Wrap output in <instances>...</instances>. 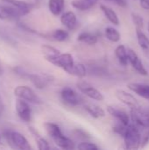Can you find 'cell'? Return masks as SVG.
<instances>
[{
	"mask_svg": "<svg viewBox=\"0 0 149 150\" xmlns=\"http://www.w3.org/2000/svg\"><path fill=\"white\" fill-rule=\"evenodd\" d=\"M44 127L47 134L59 148L62 149H74L76 148L75 142L62 134L58 125L52 122H47L44 124Z\"/></svg>",
	"mask_w": 149,
	"mask_h": 150,
	"instance_id": "cell-1",
	"label": "cell"
},
{
	"mask_svg": "<svg viewBox=\"0 0 149 150\" xmlns=\"http://www.w3.org/2000/svg\"><path fill=\"white\" fill-rule=\"evenodd\" d=\"M123 139L125 147L127 149H138L142 144V138L140 129L135 124L128 125Z\"/></svg>",
	"mask_w": 149,
	"mask_h": 150,
	"instance_id": "cell-2",
	"label": "cell"
},
{
	"mask_svg": "<svg viewBox=\"0 0 149 150\" xmlns=\"http://www.w3.org/2000/svg\"><path fill=\"white\" fill-rule=\"evenodd\" d=\"M14 71L18 75H19V76L25 77V78L29 79L32 82V83L37 89H40V90L45 89L51 82H53V77L51 76L46 75V74H32V73H27L23 69H21L19 67H16L14 69Z\"/></svg>",
	"mask_w": 149,
	"mask_h": 150,
	"instance_id": "cell-3",
	"label": "cell"
},
{
	"mask_svg": "<svg viewBox=\"0 0 149 150\" xmlns=\"http://www.w3.org/2000/svg\"><path fill=\"white\" fill-rule=\"evenodd\" d=\"M4 134L5 135V139L11 146L24 150L32 149L27 139L20 133L15 131H6Z\"/></svg>",
	"mask_w": 149,
	"mask_h": 150,
	"instance_id": "cell-4",
	"label": "cell"
},
{
	"mask_svg": "<svg viewBox=\"0 0 149 150\" xmlns=\"http://www.w3.org/2000/svg\"><path fill=\"white\" fill-rule=\"evenodd\" d=\"M47 61L49 62L50 63L54 64V66L62 69L67 73L69 72V70L72 69V67L76 63L74 59H73L72 54L69 53H64V54L61 53L60 54H58L54 57L49 58Z\"/></svg>",
	"mask_w": 149,
	"mask_h": 150,
	"instance_id": "cell-5",
	"label": "cell"
},
{
	"mask_svg": "<svg viewBox=\"0 0 149 150\" xmlns=\"http://www.w3.org/2000/svg\"><path fill=\"white\" fill-rule=\"evenodd\" d=\"M14 94L18 98L23 99V100L32 103V104L40 105L42 103L41 99L37 96V94L31 88L25 86V85L17 86L14 89Z\"/></svg>",
	"mask_w": 149,
	"mask_h": 150,
	"instance_id": "cell-6",
	"label": "cell"
},
{
	"mask_svg": "<svg viewBox=\"0 0 149 150\" xmlns=\"http://www.w3.org/2000/svg\"><path fill=\"white\" fill-rule=\"evenodd\" d=\"M76 86L78 88V90L84 94L86 97L90 98V99L96 100V101H103L104 100V95L95 87H93L90 83H89L88 82L84 81V80H79L76 83Z\"/></svg>",
	"mask_w": 149,
	"mask_h": 150,
	"instance_id": "cell-7",
	"label": "cell"
},
{
	"mask_svg": "<svg viewBox=\"0 0 149 150\" xmlns=\"http://www.w3.org/2000/svg\"><path fill=\"white\" fill-rule=\"evenodd\" d=\"M130 117L133 124L143 128H149V113L141 107L131 109Z\"/></svg>",
	"mask_w": 149,
	"mask_h": 150,
	"instance_id": "cell-8",
	"label": "cell"
},
{
	"mask_svg": "<svg viewBox=\"0 0 149 150\" xmlns=\"http://www.w3.org/2000/svg\"><path fill=\"white\" fill-rule=\"evenodd\" d=\"M61 98L64 104L68 106L75 107L80 104V97L70 87H64L61 91Z\"/></svg>",
	"mask_w": 149,
	"mask_h": 150,
	"instance_id": "cell-9",
	"label": "cell"
},
{
	"mask_svg": "<svg viewBox=\"0 0 149 150\" xmlns=\"http://www.w3.org/2000/svg\"><path fill=\"white\" fill-rule=\"evenodd\" d=\"M115 96L121 103H123L126 106L130 107L131 109L141 107V105H140L139 101L136 99V98L133 94H131L124 90H117L115 92Z\"/></svg>",
	"mask_w": 149,
	"mask_h": 150,
	"instance_id": "cell-10",
	"label": "cell"
},
{
	"mask_svg": "<svg viewBox=\"0 0 149 150\" xmlns=\"http://www.w3.org/2000/svg\"><path fill=\"white\" fill-rule=\"evenodd\" d=\"M18 116L25 122H30L32 120V110L26 101L18 98L15 104Z\"/></svg>",
	"mask_w": 149,
	"mask_h": 150,
	"instance_id": "cell-11",
	"label": "cell"
},
{
	"mask_svg": "<svg viewBox=\"0 0 149 150\" xmlns=\"http://www.w3.org/2000/svg\"><path fill=\"white\" fill-rule=\"evenodd\" d=\"M128 61L129 63L132 65V67L141 76H148V71L146 69V68L144 67L141 60L140 59L139 55L137 54V53L131 49L128 48Z\"/></svg>",
	"mask_w": 149,
	"mask_h": 150,
	"instance_id": "cell-12",
	"label": "cell"
},
{
	"mask_svg": "<svg viewBox=\"0 0 149 150\" xmlns=\"http://www.w3.org/2000/svg\"><path fill=\"white\" fill-rule=\"evenodd\" d=\"M107 112L111 116L115 118L118 122H119L125 126H128L130 124L131 117L124 110H121V109L112 106V105H109L107 107Z\"/></svg>",
	"mask_w": 149,
	"mask_h": 150,
	"instance_id": "cell-13",
	"label": "cell"
},
{
	"mask_svg": "<svg viewBox=\"0 0 149 150\" xmlns=\"http://www.w3.org/2000/svg\"><path fill=\"white\" fill-rule=\"evenodd\" d=\"M61 22L68 31L75 30L78 25L76 15L74 11H66L61 15Z\"/></svg>",
	"mask_w": 149,
	"mask_h": 150,
	"instance_id": "cell-14",
	"label": "cell"
},
{
	"mask_svg": "<svg viewBox=\"0 0 149 150\" xmlns=\"http://www.w3.org/2000/svg\"><path fill=\"white\" fill-rule=\"evenodd\" d=\"M128 89L138 96L149 100V85L145 83H131L127 85Z\"/></svg>",
	"mask_w": 149,
	"mask_h": 150,
	"instance_id": "cell-15",
	"label": "cell"
},
{
	"mask_svg": "<svg viewBox=\"0 0 149 150\" xmlns=\"http://www.w3.org/2000/svg\"><path fill=\"white\" fill-rule=\"evenodd\" d=\"M136 37L141 49L145 56L149 59V39L148 36L141 31V29H136Z\"/></svg>",
	"mask_w": 149,
	"mask_h": 150,
	"instance_id": "cell-16",
	"label": "cell"
},
{
	"mask_svg": "<svg viewBox=\"0 0 149 150\" xmlns=\"http://www.w3.org/2000/svg\"><path fill=\"white\" fill-rule=\"evenodd\" d=\"M4 2L15 6L20 11L22 16L27 15L31 11L32 8V4H29V3L25 2V1H20V0H4Z\"/></svg>",
	"mask_w": 149,
	"mask_h": 150,
	"instance_id": "cell-17",
	"label": "cell"
},
{
	"mask_svg": "<svg viewBox=\"0 0 149 150\" xmlns=\"http://www.w3.org/2000/svg\"><path fill=\"white\" fill-rule=\"evenodd\" d=\"M100 10L104 13L105 17L114 25H119V18L116 11L111 7L105 4H100Z\"/></svg>",
	"mask_w": 149,
	"mask_h": 150,
	"instance_id": "cell-18",
	"label": "cell"
},
{
	"mask_svg": "<svg viewBox=\"0 0 149 150\" xmlns=\"http://www.w3.org/2000/svg\"><path fill=\"white\" fill-rule=\"evenodd\" d=\"M115 56L117 57L119 62L122 66L126 67L129 63V61H128V48H126V46L119 45L115 48Z\"/></svg>",
	"mask_w": 149,
	"mask_h": 150,
	"instance_id": "cell-19",
	"label": "cell"
},
{
	"mask_svg": "<svg viewBox=\"0 0 149 150\" xmlns=\"http://www.w3.org/2000/svg\"><path fill=\"white\" fill-rule=\"evenodd\" d=\"M84 109L86 112L94 119H101L105 116V110L95 104H87L84 105Z\"/></svg>",
	"mask_w": 149,
	"mask_h": 150,
	"instance_id": "cell-20",
	"label": "cell"
},
{
	"mask_svg": "<svg viewBox=\"0 0 149 150\" xmlns=\"http://www.w3.org/2000/svg\"><path fill=\"white\" fill-rule=\"evenodd\" d=\"M98 0H72L71 5L79 11H88L94 7Z\"/></svg>",
	"mask_w": 149,
	"mask_h": 150,
	"instance_id": "cell-21",
	"label": "cell"
},
{
	"mask_svg": "<svg viewBox=\"0 0 149 150\" xmlns=\"http://www.w3.org/2000/svg\"><path fill=\"white\" fill-rule=\"evenodd\" d=\"M65 7V0H48V9L54 16L62 14Z\"/></svg>",
	"mask_w": 149,
	"mask_h": 150,
	"instance_id": "cell-22",
	"label": "cell"
},
{
	"mask_svg": "<svg viewBox=\"0 0 149 150\" xmlns=\"http://www.w3.org/2000/svg\"><path fill=\"white\" fill-rule=\"evenodd\" d=\"M77 40L88 46H94L97 43L98 38L94 33L89 32H83L77 36Z\"/></svg>",
	"mask_w": 149,
	"mask_h": 150,
	"instance_id": "cell-23",
	"label": "cell"
},
{
	"mask_svg": "<svg viewBox=\"0 0 149 150\" xmlns=\"http://www.w3.org/2000/svg\"><path fill=\"white\" fill-rule=\"evenodd\" d=\"M69 38V33L68 31L64 29H56L54 30L50 34H49V39L58 41V42H63L68 40Z\"/></svg>",
	"mask_w": 149,
	"mask_h": 150,
	"instance_id": "cell-24",
	"label": "cell"
},
{
	"mask_svg": "<svg viewBox=\"0 0 149 150\" xmlns=\"http://www.w3.org/2000/svg\"><path fill=\"white\" fill-rule=\"evenodd\" d=\"M105 37L108 40L113 43H117L121 39V34L114 27L112 26H108L105 29Z\"/></svg>",
	"mask_w": 149,
	"mask_h": 150,
	"instance_id": "cell-25",
	"label": "cell"
},
{
	"mask_svg": "<svg viewBox=\"0 0 149 150\" xmlns=\"http://www.w3.org/2000/svg\"><path fill=\"white\" fill-rule=\"evenodd\" d=\"M68 74L77 76L79 78H83L87 75V69H86V67L83 63L76 62L75 65L72 67V69L69 70V72Z\"/></svg>",
	"mask_w": 149,
	"mask_h": 150,
	"instance_id": "cell-26",
	"label": "cell"
},
{
	"mask_svg": "<svg viewBox=\"0 0 149 150\" xmlns=\"http://www.w3.org/2000/svg\"><path fill=\"white\" fill-rule=\"evenodd\" d=\"M41 51H42V54L46 60L54 57L61 54V52L57 48H55L52 46H49V45H43L41 47Z\"/></svg>",
	"mask_w": 149,
	"mask_h": 150,
	"instance_id": "cell-27",
	"label": "cell"
},
{
	"mask_svg": "<svg viewBox=\"0 0 149 150\" xmlns=\"http://www.w3.org/2000/svg\"><path fill=\"white\" fill-rule=\"evenodd\" d=\"M131 17H132L133 23L135 25L136 29H141L142 30V28L144 26V20H143L142 17L137 13H134V12L132 13Z\"/></svg>",
	"mask_w": 149,
	"mask_h": 150,
	"instance_id": "cell-28",
	"label": "cell"
},
{
	"mask_svg": "<svg viewBox=\"0 0 149 150\" xmlns=\"http://www.w3.org/2000/svg\"><path fill=\"white\" fill-rule=\"evenodd\" d=\"M35 138H36V143L38 146V149L40 150H48L51 149L50 145L48 144V142L42 137H40V135L35 134Z\"/></svg>",
	"mask_w": 149,
	"mask_h": 150,
	"instance_id": "cell-29",
	"label": "cell"
},
{
	"mask_svg": "<svg viewBox=\"0 0 149 150\" xmlns=\"http://www.w3.org/2000/svg\"><path fill=\"white\" fill-rule=\"evenodd\" d=\"M76 148L80 150H97L99 149L96 144L89 142H82L77 145Z\"/></svg>",
	"mask_w": 149,
	"mask_h": 150,
	"instance_id": "cell-30",
	"label": "cell"
},
{
	"mask_svg": "<svg viewBox=\"0 0 149 150\" xmlns=\"http://www.w3.org/2000/svg\"><path fill=\"white\" fill-rule=\"evenodd\" d=\"M105 1H109V2H112L115 4L120 6V7H126L127 5V2L126 0H105Z\"/></svg>",
	"mask_w": 149,
	"mask_h": 150,
	"instance_id": "cell-31",
	"label": "cell"
},
{
	"mask_svg": "<svg viewBox=\"0 0 149 150\" xmlns=\"http://www.w3.org/2000/svg\"><path fill=\"white\" fill-rule=\"evenodd\" d=\"M140 5L142 9L149 11V0H140Z\"/></svg>",
	"mask_w": 149,
	"mask_h": 150,
	"instance_id": "cell-32",
	"label": "cell"
},
{
	"mask_svg": "<svg viewBox=\"0 0 149 150\" xmlns=\"http://www.w3.org/2000/svg\"><path fill=\"white\" fill-rule=\"evenodd\" d=\"M3 111H4V104H3L2 98H1V96H0V115L2 114Z\"/></svg>",
	"mask_w": 149,
	"mask_h": 150,
	"instance_id": "cell-33",
	"label": "cell"
},
{
	"mask_svg": "<svg viewBox=\"0 0 149 150\" xmlns=\"http://www.w3.org/2000/svg\"><path fill=\"white\" fill-rule=\"evenodd\" d=\"M3 73V69H2V65H1V63H0V75Z\"/></svg>",
	"mask_w": 149,
	"mask_h": 150,
	"instance_id": "cell-34",
	"label": "cell"
},
{
	"mask_svg": "<svg viewBox=\"0 0 149 150\" xmlns=\"http://www.w3.org/2000/svg\"><path fill=\"white\" fill-rule=\"evenodd\" d=\"M148 33H149V21H148Z\"/></svg>",
	"mask_w": 149,
	"mask_h": 150,
	"instance_id": "cell-35",
	"label": "cell"
},
{
	"mask_svg": "<svg viewBox=\"0 0 149 150\" xmlns=\"http://www.w3.org/2000/svg\"><path fill=\"white\" fill-rule=\"evenodd\" d=\"M4 18V17H3V16H2V14L0 13V18Z\"/></svg>",
	"mask_w": 149,
	"mask_h": 150,
	"instance_id": "cell-36",
	"label": "cell"
},
{
	"mask_svg": "<svg viewBox=\"0 0 149 150\" xmlns=\"http://www.w3.org/2000/svg\"><path fill=\"white\" fill-rule=\"evenodd\" d=\"M0 143H1V136H0Z\"/></svg>",
	"mask_w": 149,
	"mask_h": 150,
	"instance_id": "cell-37",
	"label": "cell"
},
{
	"mask_svg": "<svg viewBox=\"0 0 149 150\" xmlns=\"http://www.w3.org/2000/svg\"><path fill=\"white\" fill-rule=\"evenodd\" d=\"M148 135H149V134H148Z\"/></svg>",
	"mask_w": 149,
	"mask_h": 150,
	"instance_id": "cell-38",
	"label": "cell"
}]
</instances>
